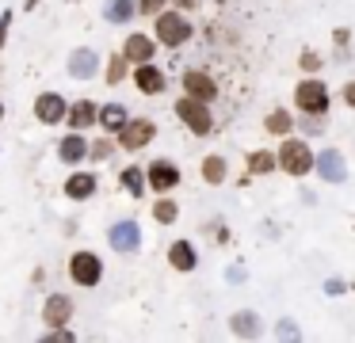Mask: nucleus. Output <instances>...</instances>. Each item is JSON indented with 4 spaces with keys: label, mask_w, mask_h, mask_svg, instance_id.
Masks as SVG:
<instances>
[{
    "label": "nucleus",
    "mask_w": 355,
    "mask_h": 343,
    "mask_svg": "<svg viewBox=\"0 0 355 343\" xmlns=\"http://www.w3.org/2000/svg\"><path fill=\"white\" fill-rule=\"evenodd\" d=\"M126 65H130V61H126V54L119 50V54L108 61V76H103V81H108L111 88H115V84H123V76H126Z\"/></svg>",
    "instance_id": "obj_27"
},
{
    "label": "nucleus",
    "mask_w": 355,
    "mask_h": 343,
    "mask_svg": "<svg viewBox=\"0 0 355 343\" xmlns=\"http://www.w3.org/2000/svg\"><path fill=\"white\" fill-rule=\"evenodd\" d=\"M149 138H157V123H153V118H126L123 130L115 134V141H119L123 149H130V153L145 149Z\"/></svg>",
    "instance_id": "obj_5"
},
{
    "label": "nucleus",
    "mask_w": 355,
    "mask_h": 343,
    "mask_svg": "<svg viewBox=\"0 0 355 343\" xmlns=\"http://www.w3.org/2000/svg\"><path fill=\"white\" fill-rule=\"evenodd\" d=\"M69 278H73L77 286H99V278H103V260H99L92 248H81V252H73V260H69Z\"/></svg>",
    "instance_id": "obj_4"
},
{
    "label": "nucleus",
    "mask_w": 355,
    "mask_h": 343,
    "mask_svg": "<svg viewBox=\"0 0 355 343\" xmlns=\"http://www.w3.org/2000/svg\"><path fill=\"white\" fill-rule=\"evenodd\" d=\"M153 39H149V34H130V39L123 42V54H126V61H153Z\"/></svg>",
    "instance_id": "obj_17"
},
{
    "label": "nucleus",
    "mask_w": 355,
    "mask_h": 343,
    "mask_svg": "<svg viewBox=\"0 0 355 343\" xmlns=\"http://www.w3.org/2000/svg\"><path fill=\"white\" fill-rule=\"evenodd\" d=\"M99 187V180L92 176V172H73L65 180V198H73V202H84V198H92Z\"/></svg>",
    "instance_id": "obj_15"
},
{
    "label": "nucleus",
    "mask_w": 355,
    "mask_h": 343,
    "mask_svg": "<svg viewBox=\"0 0 355 343\" xmlns=\"http://www.w3.org/2000/svg\"><path fill=\"white\" fill-rule=\"evenodd\" d=\"M108 240H111V248H115L119 256H134L141 248V229H138V221H115V225L108 229Z\"/></svg>",
    "instance_id": "obj_7"
},
{
    "label": "nucleus",
    "mask_w": 355,
    "mask_h": 343,
    "mask_svg": "<svg viewBox=\"0 0 355 343\" xmlns=\"http://www.w3.org/2000/svg\"><path fill=\"white\" fill-rule=\"evenodd\" d=\"M96 111H99V107L92 103V99H81V103H73V107L65 111V123L73 126V130H84V126L96 123Z\"/></svg>",
    "instance_id": "obj_20"
},
{
    "label": "nucleus",
    "mask_w": 355,
    "mask_h": 343,
    "mask_svg": "<svg viewBox=\"0 0 355 343\" xmlns=\"http://www.w3.org/2000/svg\"><path fill=\"white\" fill-rule=\"evenodd\" d=\"M344 103L355 111V81H352V84H344Z\"/></svg>",
    "instance_id": "obj_32"
},
{
    "label": "nucleus",
    "mask_w": 355,
    "mask_h": 343,
    "mask_svg": "<svg viewBox=\"0 0 355 343\" xmlns=\"http://www.w3.org/2000/svg\"><path fill=\"white\" fill-rule=\"evenodd\" d=\"M168 263H172V271H195V267H199L195 245H187V240H176V245L168 248Z\"/></svg>",
    "instance_id": "obj_19"
},
{
    "label": "nucleus",
    "mask_w": 355,
    "mask_h": 343,
    "mask_svg": "<svg viewBox=\"0 0 355 343\" xmlns=\"http://www.w3.org/2000/svg\"><path fill=\"white\" fill-rule=\"evenodd\" d=\"M168 0H138V16H157V12H165Z\"/></svg>",
    "instance_id": "obj_29"
},
{
    "label": "nucleus",
    "mask_w": 355,
    "mask_h": 343,
    "mask_svg": "<svg viewBox=\"0 0 355 343\" xmlns=\"http://www.w3.org/2000/svg\"><path fill=\"white\" fill-rule=\"evenodd\" d=\"M65 111H69V103L58 92H42V96L34 99V118H39L42 126H58L61 118H65Z\"/></svg>",
    "instance_id": "obj_8"
},
{
    "label": "nucleus",
    "mask_w": 355,
    "mask_h": 343,
    "mask_svg": "<svg viewBox=\"0 0 355 343\" xmlns=\"http://www.w3.org/2000/svg\"><path fill=\"white\" fill-rule=\"evenodd\" d=\"M58 156H61V164H81L84 156H88V138H84L81 130L65 134L61 145H58Z\"/></svg>",
    "instance_id": "obj_16"
},
{
    "label": "nucleus",
    "mask_w": 355,
    "mask_h": 343,
    "mask_svg": "<svg viewBox=\"0 0 355 343\" xmlns=\"http://www.w3.org/2000/svg\"><path fill=\"white\" fill-rule=\"evenodd\" d=\"M0 114H4V107H0Z\"/></svg>",
    "instance_id": "obj_37"
},
{
    "label": "nucleus",
    "mask_w": 355,
    "mask_h": 343,
    "mask_svg": "<svg viewBox=\"0 0 355 343\" xmlns=\"http://www.w3.org/2000/svg\"><path fill=\"white\" fill-rule=\"evenodd\" d=\"M275 160H279V168L287 176H310L314 172V149L302 138H287L279 145V153H275Z\"/></svg>",
    "instance_id": "obj_2"
},
{
    "label": "nucleus",
    "mask_w": 355,
    "mask_h": 343,
    "mask_svg": "<svg viewBox=\"0 0 355 343\" xmlns=\"http://www.w3.org/2000/svg\"><path fill=\"white\" fill-rule=\"evenodd\" d=\"M294 103L302 107V114H325L329 111V88L317 76H310L294 88Z\"/></svg>",
    "instance_id": "obj_6"
},
{
    "label": "nucleus",
    "mask_w": 355,
    "mask_h": 343,
    "mask_svg": "<svg viewBox=\"0 0 355 343\" xmlns=\"http://www.w3.org/2000/svg\"><path fill=\"white\" fill-rule=\"evenodd\" d=\"M203 180L225 183V156H207V160H203Z\"/></svg>",
    "instance_id": "obj_26"
},
{
    "label": "nucleus",
    "mask_w": 355,
    "mask_h": 343,
    "mask_svg": "<svg viewBox=\"0 0 355 343\" xmlns=\"http://www.w3.org/2000/svg\"><path fill=\"white\" fill-rule=\"evenodd\" d=\"M42 320H46L50 328L69 324V320H73V298H65V294H50V298H46V305H42Z\"/></svg>",
    "instance_id": "obj_13"
},
{
    "label": "nucleus",
    "mask_w": 355,
    "mask_h": 343,
    "mask_svg": "<svg viewBox=\"0 0 355 343\" xmlns=\"http://www.w3.org/2000/svg\"><path fill=\"white\" fill-rule=\"evenodd\" d=\"M88 153H92V156H108V153H111V141H99V145L88 149Z\"/></svg>",
    "instance_id": "obj_33"
},
{
    "label": "nucleus",
    "mask_w": 355,
    "mask_h": 343,
    "mask_svg": "<svg viewBox=\"0 0 355 343\" xmlns=\"http://www.w3.org/2000/svg\"><path fill=\"white\" fill-rule=\"evenodd\" d=\"M298 61H302V69H310V73H317V69H321V57H317L314 50H306V54L298 57Z\"/></svg>",
    "instance_id": "obj_30"
},
{
    "label": "nucleus",
    "mask_w": 355,
    "mask_h": 343,
    "mask_svg": "<svg viewBox=\"0 0 355 343\" xmlns=\"http://www.w3.org/2000/svg\"><path fill=\"white\" fill-rule=\"evenodd\" d=\"M119 183L130 191V198H141V195H145V168H138V164L123 168V172H119Z\"/></svg>",
    "instance_id": "obj_22"
},
{
    "label": "nucleus",
    "mask_w": 355,
    "mask_h": 343,
    "mask_svg": "<svg viewBox=\"0 0 355 343\" xmlns=\"http://www.w3.org/2000/svg\"><path fill=\"white\" fill-rule=\"evenodd\" d=\"M264 126H267V134H275V138H287L294 123H290V114H287V111H272V114L264 118Z\"/></svg>",
    "instance_id": "obj_25"
},
{
    "label": "nucleus",
    "mask_w": 355,
    "mask_h": 343,
    "mask_svg": "<svg viewBox=\"0 0 355 343\" xmlns=\"http://www.w3.org/2000/svg\"><path fill=\"white\" fill-rule=\"evenodd\" d=\"M279 335H290V340H294V335H298V328H294V324H279Z\"/></svg>",
    "instance_id": "obj_35"
},
{
    "label": "nucleus",
    "mask_w": 355,
    "mask_h": 343,
    "mask_svg": "<svg viewBox=\"0 0 355 343\" xmlns=\"http://www.w3.org/2000/svg\"><path fill=\"white\" fill-rule=\"evenodd\" d=\"M8 23H12L8 16H0V46H4V34H8Z\"/></svg>",
    "instance_id": "obj_34"
},
{
    "label": "nucleus",
    "mask_w": 355,
    "mask_h": 343,
    "mask_svg": "<svg viewBox=\"0 0 355 343\" xmlns=\"http://www.w3.org/2000/svg\"><path fill=\"white\" fill-rule=\"evenodd\" d=\"M126 118H130V114H126V107H123V103H103V107L96 111V123L103 126L108 134H119Z\"/></svg>",
    "instance_id": "obj_18"
},
{
    "label": "nucleus",
    "mask_w": 355,
    "mask_h": 343,
    "mask_svg": "<svg viewBox=\"0 0 355 343\" xmlns=\"http://www.w3.org/2000/svg\"><path fill=\"white\" fill-rule=\"evenodd\" d=\"M176 118H180L195 138H207V134L214 130V114H210V107L203 103V99H195V96L176 99Z\"/></svg>",
    "instance_id": "obj_1"
},
{
    "label": "nucleus",
    "mask_w": 355,
    "mask_h": 343,
    "mask_svg": "<svg viewBox=\"0 0 355 343\" xmlns=\"http://www.w3.org/2000/svg\"><path fill=\"white\" fill-rule=\"evenodd\" d=\"M183 96H195V99H203V103H210V99L218 96L214 76L203 73V69H191V73H183Z\"/></svg>",
    "instance_id": "obj_12"
},
{
    "label": "nucleus",
    "mask_w": 355,
    "mask_h": 343,
    "mask_svg": "<svg viewBox=\"0 0 355 343\" xmlns=\"http://www.w3.org/2000/svg\"><path fill=\"white\" fill-rule=\"evenodd\" d=\"M325 294H332V298L347 294V282H344V278H329V282H325Z\"/></svg>",
    "instance_id": "obj_31"
},
{
    "label": "nucleus",
    "mask_w": 355,
    "mask_h": 343,
    "mask_svg": "<svg viewBox=\"0 0 355 343\" xmlns=\"http://www.w3.org/2000/svg\"><path fill=\"white\" fill-rule=\"evenodd\" d=\"M314 172L325 183H344L347 180V164H344V156H340L336 149H321V153L314 156Z\"/></svg>",
    "instance_id": "obj_9"
},
{
    "label": "nucleus",
    "mask_w": 355,
    "mask_h": 343,
    "mask_svg": "<svg viewBox=\"0 0 355 343\" xmlns=\"http://www.w3.org/2000/svg\"><path fill=\"white\" fill-rule=\"evenodd\" d=\"M153 34H157L161 46H183V42L191 39V23H187L183 12H157Z\"/></svg>",
    "instance_id": "obj_3"
},
{
    "label": "nucleus",
    "mask_w": 355,
    "mask_h": 343,
    "mask_svg": "<svg viewBox=\"0 0 355 343\" xmlns=\"http://www.w3.org/2000/svg\"><path fill=\"white\" fill-rule=\"evenodd\" d=\"M230 328H233V335H245V340H256L260 335V320H256V313H248V309L233 313Z\"/></svg>",
    "instance_id": "obj_23"
},
{
    "label": "nucleus",
    "mask_w": 355,
    "mask_h": 343,
    "mask_svg": "<svg viewBox=\"0 0 355 343\" xmlns=\"http://www.w3.org/2000/svg\"><path fill=\"white\" fill-rule=\"evenodd\" d=\"M138 16V0H108L103 4V19L108 23H130Z\"/></svg>",
    "instance_id": "obj_21"
},
{
    "label": "nucleus",
    "mask_w": 355,
    "mask_h": 343,
    "mask_svg": "<svg viewBox=\"0 0 355 343\" xmlns=\"http://www.w3.org/2000/svg\"><path fill=\"white\" fill-rule=\"evenodd\" d=\"M176 214H180V206H176L172 198H161V202L153 206V218H157L161 225H172V221H176Z\"/></svg>",
    "instance_id": "obj_28"
},
{
    "label": "nucleus",
    "mask_w": 355,
    "mask_h": 343,
    "mask_svg": "<svg viewBox=\"0 0 355 343\" xmlns=\"http://www.w3.org/2000/svg\"><path fill=\"white\" fill-rule=\"evenodd\" d=\"M99 69V54L92 46H77L73 54H69V76L73 81H92Z\"/></svg>",
    "instance_id": "obj_11"
},
{
    "label": "nucleus",
    "mask_w": 355,
    "mask_h": 343,
    "mask_svg": "<svg viewBox=\"0 0 355 343\" xmlns=\"http://www.w3.org/2000/svg\"><path fill=\"white\" fill-rule=\"evenodd\" d=\"M176 183H180V168H176L172 160H153V164H145V187H153V191H172Z\"/></svg>",
    "instance_id": "obj_10"
},
{
    "label": "nucleus",
    "mask_w": 355,
    "mask_h": 343,
    "mask_svg": "<svg viewBox=\"0 0 355 343\" xmlns=\"http://www.w3.org/2000/svg\"><path fill=\"white\" fill-rule=\"evenodd\" d=\"M352 290H355V286H352Z\"/></svg>",
    "instance_id": "obj_38"
},
{
    "label": "nucleus",
    "mask_w": 355,
    "mask_h": 343,
    "mask_svg": "<svg viewBox=\"0 0 355 343\" xmlns=\"http://www.w3.org/2000/svg\"><path fill=\"white\" fill-rule=\"evenodd\" d=\"M279 168V160H275V153H267V149H256V153H248V172L252 176H267V172Z\"/></svg>",
    "instance_id": "obj_24"
},
{
    "label": "nucleus",
    "mask_w": 355,
    "mask_h": 343,
    "mask_svg": "<svg viewBox=\"0 0 355 343\" xmlns=\"http://www.w3.org/2000/svg\"><path fill=\"white\" fill-rule=\"evenodd\" d=\"M134 84H138V92H145V96H161V92L168 88V76L161 73L153 61H141L138 73H134Z\"/></svg>",
    "instance_id": "obj_14"
},
{
    "label": "nucleus",
    "mask_w": 355,
    "mask_h": 343,
    "mask_svg": "<svg viewBox=\"0 0 355 343\" xmlns=\"http://www.w3.org/2000/svg\"><path fill=\"white\" fill-rule=\"evenodd\" d=\"M176 4H180V8H195L199 0H176Z\"/></svg>",
    "instance_id": "obj_36"
}]
</instances>
